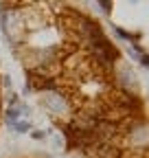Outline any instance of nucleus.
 <instances>
[{"mask_svg":"<svg viewBox=\"0 0 149 158\" xmlns=\"http://www.w3.org/2000/svg\"><path fill=\"white\" fill-rule=\"evenodd\" d=\"M42 103H44L53 114H57V112L64 110V99H62V97H55V94H44V97H42Z\"/></svg>","mask_w":149,"mask_h":158,"instance_id":"obj_1","label":"nucleus"},{"mask_svg":"<svg viewBox=\"0 0 149 158\" xmlns=\"http://www.w3.org/2000/svg\"><path fill=\"white\" fill-rule=\"evenodd\" d=\"M7 121L13 125V123H18V121H20V110H18V108H9L7 110Z\"/></svg>","mask_w":149,"mask_h":158,"instance_id":"obj_2","label":"nucleus"},{"mask_svg":"<svg viewBox=\"0 0 149 158\" xmlns=\"http://www.w3.org/2000/svg\"><path fill=\"white\" fill-rule=\"evenodd\" d=\"M29 127H31V125H29L26 121H18V123H13V130H15L18 134H24V132H29Z\"/></svg>","mask_w":149,"mask_h":158,"instance_id":"obj_3","label":"nucleus"},{"mask_svg":"<svg viewBox=\"0 0 149 158\" xmlns=\"http://www.w3.org/2000/svg\"><path fill=\"white\" fill-rule=\"evenodd\" d=\"M44 136H46V134H44L42 130H35V132H33V138H37V141H40V138H44Z\"/></svg>","mask_w":149,"mask_h":158,"instance_id":"obj_4","label":"nucleus"}]
</instances>
